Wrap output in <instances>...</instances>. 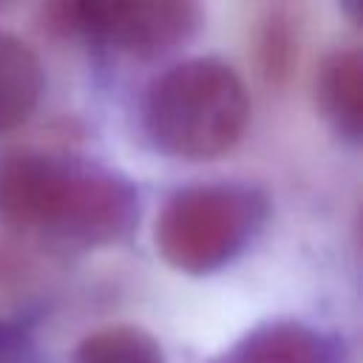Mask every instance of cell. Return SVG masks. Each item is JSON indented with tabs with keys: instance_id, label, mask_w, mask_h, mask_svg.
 I'll return each mask as SVG.
<instances>
[{
	"instance_id": "6da1fadb",
	"label": "cell",
	"mask_w": 363,
	"mask_h": 363,
	"mask_svg": "<svg viewBox=\"0 0 363 363\" xmlns=\"http://www.w3.org/2000/svg\"><path fill=\"white\" fill-rule=\"evenodd\" d=\"M0 221L77 247L122 241L139 221V193L128 176L99 162L45 153H0Z\"/></svg>"
},
{
	"instance_id": "7a4b0ae2",
	"label": "cell",
	"mask_w": 363,
	"mask_h": 363,
	"mask_svg": "<svg viewBox=\"0 0 363 363\" xmlns=\"http://www.w3.org/2000/svg\"><path fill=\"white\" fill-rule=\"evenodd\" d=\"M247 122V85L221 57H190L170 65L142 99V130L170 159H216L238 145Z\"/></svg>"
},
{
	"instance_id": "3957f363",
	"label": "cell",
	"mask_w": 363,
	"mask_h": 363,
	"mask_svg": "<svg viewBox=\"0 0 363 363\" xmlns=\"http://www.w3.org/2000/svg\"><path fill=\"white\" fill-rule=\"evenodd\" d=\"M269 199L241 182H204L176 190L153 227L159 255L179 272L207 275L238 258L261 233Z\"/></svg>"
},
{
	"instance_id": "277c9868",
	"label": "cell",
	"mask_w": 363,
	"mask_h": 363,
	"mask_svg": "<svg viewBox=\"0 0 363 363\" xmlns=\"http://www.w3.org/2000/svg\"><path fill=\"white\" fill-rule=\"evenodd\" d=\"M48 17L65 34L156 60L193 40L204 23V0H51Z\"/></svg>"
},
{
	"instance_id": "5b68a950",
	"label": "cell",
	"mask_w": 363,
	"mask_h": 363,
	"mask_svg": "<svg viewBox=\"0 0 363 363\" xmlns=\"http://www.w3.org/2000/svg\"><path fill=\"white\" fill-rule=\"evenodd\" d=\"M315 99L329 128L357 145L363 133V60L357 48H337L323 57L315 77Z\"/></svg>"
},
{
	"instance_id": "8992f818",
	"label": "cell",
	"mask_w": 363,
	"mask_h": 363,
	"mask_svg": "<svg viewBox=\"0 0 363 363\" xmlns=\"http://www.w3.org/2000/svg\"><path fill=\"white\" fill-rule=\"evenodd\" d=\"M45 91V71L37 51L9 34L0 31V133L20 128Z\"/></svg>"
},
{
	"instance_id": "52a82bcc",
	"label": "cell",
	"mask_w": 363,
	"mask_h": 363,
	"mask_svg": "<svg viewBox=\"0 0 363 363\" xmlns=\"http://www.w3.org/2000/svg\"><path fill=\"white\" fill-rule=\"evenodd\" d=\"M224 363H335L329 343L301 323H269L250 332Z\"/></svg>"
},
{
	"instance_id": "ba28073f",
	"label": "cell",
	"mask_w": 363,
	"mask_h": 363,
	"mask_svg": "<svg viewBox=\"0 0 363 363\" xmlns=\"http://www.w3.org/2000/svg\"><path fill=\"white\" fill-rule=\"evenodd\" d=\"M77 363H164L153 335L139 326H105L77 349Z\"/></svg>"
},
{
	"instance_id": "9c48e42d",
	"label": "cell",
	"mask_w": 363,
	"mask_h": 363,
	"mask_svg": "<svg viewBox=\"0 0 363 363\" xmlns=\"http://www.w3.org/2000/svg\"><path fill=\"white\" fill-rule=\"evenodd\" d=\"M261 51H264V68L269 74H284L286 71V57H289V37L281 26H269L264 43H261Z\"/></svg>"
},
{
	"instance_id": "30bf717a",
	"label": "cell",
	"mask_w": 363,
	"mask_h": 363,
	"mask_svg": "<svg viewBox=\"0 0 363 363\" xmlns=\"http://www.w3.org/2000/svg\"><path fill=\"white\" fill-rule=\"evenodd\" d=\"M340 9L346 11V17H349L352 23L360 20V0H340Z\"/></svg>"
},
{
	"instance_id": "8fae6325",
	"label": "cell",
	"mask_w": 363,
	"mask_h": 363,
	"mask_svg": "<svg viewBox=\"0 0 363 363\" xmlns=\"http://www.w3.org/2000/svg\"><path fill=\"white\" fill-rule=\"evenodd\" d=\"M0 3H3V0H0Z\"/></svg>"
}]
</instances>
